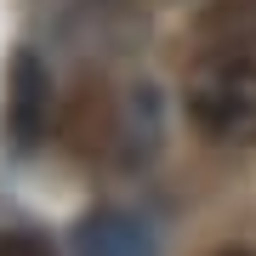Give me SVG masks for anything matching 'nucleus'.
<instances>
[{
  "mask_svg": "<svg viewBox=\"0 0 256 256\" xmlns=\"http://www.w3.org/2000/svg\"><path fill=\"white\" fill-rule=\"evenodd\" d=\"M188 120L210 142H256V63H200L188 80Z\"/></svg>",
  "mask_w": 256,
  "mask_h": 256,
  "instance_id": "f257e3e1",
  "label": "nucleus"
},
{
  "mask_svg": "<svg viewBox=\"0 0 256 256\" xmlns=\"http://www.w3.org/2000/svg\"><path fill=\"white\" fill-rule=\"evenodd\" d=\"M46 126H52V68L28 46H18L6 68V131L18 148H34Z\"/></svg>",
  "mask_w": 256,
  "mask_h": 256,
  "instance_id": "f03ea898",
  "label": "nucleus"
},
{
  "mask_svg": "<svg viewBox=\"0 0 256 256\" xmlns=\"http://www.w3.org/2000/svg\"><path fill=\"white\" fill-rule=\"evenodd\" d=\"M200 63H256V0H205L194 18Z\"/></svg>",
  "mask_w": 256,
  "mask_h": 256,
  "instance_id": "7ed1b4c3",
  "label": "nucleus"
},
{
  "mask_svg": "<svg viewBox=\"0 0 256 256\" xmlns=\"http://www.w3.org/2000/svg\"><path fill=\"white\" fill-rule=\"evenodd\" d=\"M74 250L80 256H154V234L126 210H97L74 228Z\"/></svg>",
  "mask_w": 256,
  "mask_h": 256,
  "instance_id": "20e7f679",
  "label": "nucleus"
},
{
  "mask_svg": "<svg viewBox=\"0 0 256 256\" xmlns=\"http://www.w3.org/2000/svg\"><path fill=\"white\" fill-rule=\"evenodd\" d=\"M0 256H57L46 234H28V228H6L0 234Z\"/></svg>",
  "mask_w": 256,
  "mask_h": 256,
  "instance_id": "39448f33",
  "label": "nucleus"
},
{
  "mask_svg": "<svg viewBox=\"0 0 256 256\" xmlns=\"http://www.w3.org/2000/svg\"><path fill=\"white\" fill-rule=\"evenodd\" d=\"M222 256H256V250H222Z\"/></svg>",
  "mask_w": 256,
  "mask_h": 256,
  "instance_id": "423d86ee",
  "label": "nucleus"
}]
</instances>
